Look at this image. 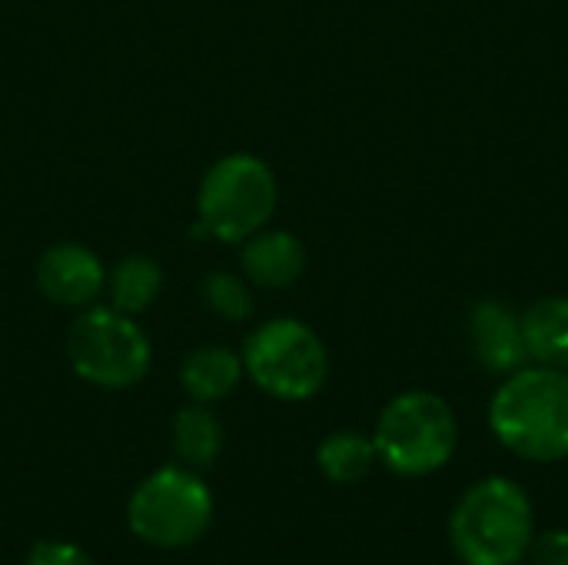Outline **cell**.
<instances>
[{
    "label": "cell",
    "instance_id": "obj_1",
    "mask_svg": "<svg viewBox=\"0 0 568 565\" xmlns=\"http://www.w3.org/2000/svg\"><path fill=\"white\" fill-rule=\"evenodd\" d=\"M489 426L509 453L529 463L568 460V370L509 373L489 403Z\"/></svg>",
    "mask_w": 568,
    "mask_h": 565
},
{
    "label": "cell",
    "instance_id": "obj_2",
    "mask_svg": "<svg viewBox=\"0 0 568 565\" xmlns=\"http://www.w3.org/2000/svg\"><path fill=\"white\" fill-rule=\"evenodd\" d=\"M532 536V503L506 476H489L466 490L449 516V543L463 565H519L529 556Z\"/></svg>",
    "mask_w": 568,
    "mask_h": 565
},
{
    "label": "cell",
    "instance_id": "obj_3",
    "mask_svg": "<svg viewBox=\"0 0 568 565\" xmlns=\"http://www.w3.org/2000/svg\"><path fill=\"white\" fill-rule=\"evenodd\" d=\"M373 443L386 470L406 480H423L439 473L456 456L459 420L443 396L429 390H409L386 403Z\"/></svg>",
    "mask_w": 568,
    "mask_h": 565
},
{
    "label": "cell",
    "instance_id": "obj_4",
    "mask_svg": "<svg viewBox=\"0 0 568 565\" xmlns=\"http://www.w3.org/2000/svg\"><path fill=\"white\" fill-rule=\"evenodd\" d=\"M280 203L273 170L253 153H230L216 160L196 193L200 223L223 243H243L260 233Z\"/></svg>",
    "mask_w": 568,
    "mask_h": 565
},
{
    "label": "cell",
    "instance_id": "obj_5",
    "mask_svg": "<svg viewBox=\"0 0 568 565\" xmlns=\"http://www.w3.org/2000/svg\"><path fill=\"white\" fill-rule=\"evenodd\" d=\"M126 523L146 546L186 549L213 523V493L193 470L163 466L133 490Z\"/></svg>",
    "mask_w": 568,
    "mask_h": 565
},
{
    "label": "cell",
    "instance_id": "obj_6",
    "mask_svg": "<svg viewBox=\"0 0 568 565\" xmlns=\"http://www.w3.org/2000/svg\"><path fill=\"white\" fill-rule=\"evenodd\" d=\"M243 373L270 396L303 403L329 380V353L300 320H270L243 346Z\"/></svg>",
    "mask_w": 568,
    "mask_h": 565
},
{
    "label": "cell",
    "instance_id": "obj_7",
    "mask_svg": "<svg viewBox=\"0 0 568 565\" xmlns=\"http://www.w3.org/2000/svg\"><path fill=\"white\" fill-rule=\"evenodd\" d=\"M67 360L73 373L100 390L136 386L150 373V340L133 316L106 306L80 313L67 333Z\"/></svg>",
    "mask_w": 568,
    "mask_h": 565
},
{
    "label": "cell",
    "instance_id": "obj_8",
    "mask_svg": "<svg viewBox=\"0 0 568 565\" xmlns=\"http://www.w3.org/2000/svg\"><path fill=\"white\" fill-rule=\"evenodd\" d=\"M37 286L57 306H90L103 286L106 270L100 256L80 243H57L37 260Z\"/></svg>",
    "mask_w": 568,
    "mask_h": 565
},
{
    "label": "cell",
    "instance_id": "obj_9",
    "mask_svg": "<svg viewBox=\"0 0 568 565\" xmlns=\"http://www.w3.org/2000/svg\"><path fill=\"white\" fill-rule=\"evenodd\" d=\"M469 336L476 360L489 373H516L529 360L526 340H523V316H516L499 300H479L469 313Z\"/></svg>",
    "mask_w": 568,
    "mask_h": 565
},
{
    "label": "cell",
    "instance_id": "obj_10",
    "mask_svg": "<svg viewBox=\"0 0 568 565\" xmlns=\"http://www.w3.org/2000/svg\"><path fill=\"white\" fill-rule=\"evenodd\" d=\"M243 276L263 290H286L293 286L306 270V250L300 236L286 230H260L250 240H243L240 250Z\"/></svg>",
    "mask_w": 568,
    "mask_h": 565
},
{
    "label": "cell",
    "instance_id": "obj_11",
    "mask_svg": "<svg viewBox=\"0 0 568 565\" xmlns=\"http://www.w3.org/2000/svg\"><path fill=\"white\" fill-rule=\"evenodd\" d=\"M243 380V356L226 346H200L180 366V386L193 403H220Z\"/></svg>",
    "mask_w": 568,
    "mask_h": 565
},
{
    "label": "cell",
    "instance_id": "obj_12",
    "mask_svg": "<svg viewBox=\"0 0 568 565\" xmlns=\"http://www.w3.org/2000/svg\"><path fill=\"white\" fill-rule=\"evenodd\" d=\"M523 340L539 366L568 370V296H542L523 313Z\"/></svg>",
    "mask_w": 568,
    "mask_h": 565
},
{
    "label": "cell",
    "instance_id": "obj_13",
    "mask_svg": "<svg viewBox=\"0 0 568 565\" xmlns=\"http://www.w3.org/2000/svg\"><path fill=\"white\" fill-rule=\"evenodd\" d=\"M223 423L206 410V403L183 406L173 420V453L186 470H206L223 453Z\"/></svg>",
    "mask_w": 568,
    "mask_h": 565
},
{
    "label": "cell",
    "instance_id": "obj_14",
    "mask_svg": "<svg viewBox=\"0 0 568 565\" xmlns=\"http://www.w3.org/2000/svg\"><path fill=\"white\" fill-rule=\"evenodd\" d=\"M376 443L373 436H363L356 430H339V433H329L320 450H316V466L320 473L329 480V483H339V486H353L359 480L369 476V470L376 466Z\"/></svg>",
    "mask_w": 568,
    "mask_h": 565
},
{
    "label": "cell",
    "instance_id": "obj_15",
    "mask_svg": "<svg viewBox=\"0 0 568 565\" xmlns=\"http://www.w3.org/2000/svg\"><path fill=\"white\" fill-rule=\"evenodd\" d=\"M163 286V270L150 256H126L110 273V306L136 316L143 313Z\"/></svg>",
    "mask_w": 568,
    "mask_h": 565
},
{
    "label": "cell",
    "instance_id": "obj_16",
    "mask_svg": "<svg viewBox=\"0 0 568 565\" xmlns=\"http://www.w3.org/2000/svg\"><path fill=\"white\" fill-rule=\"evenodd\" d=\"M203 300L213 313H220L230 323H243L253 316V293L233 273H210L203 280Z\"/></svg>",
    "mask_w": 568,
    "mask_h": 565
},
{
    "label": "cell",
    "instance_id": "obj_17",
    "mask_svg": "<svg viewBox=\"0 0 568 565\" xmlns=\"http://www.w3.org/2000/svg\"><path fill=\"white\" fill-rule=\"evenodd\" d=\"M27 565H97L87 549H80L77 543H60V539H43L30 549Z\"/></svg>",
    "mask_w": 568,
    "mask_h": 565
},
{
    "label": "cell",
    "instance_id": "obj_18",
    "mask_svg": "<svg viewBox=\"0 0 568 565\" xmlns=\"http://www.w3.org/2000/svg\"><path fill=\"white\" fill-rule=\"evenodd\" d=\"M532 565H568V529H546L529 543Z\"/></svg>",
    "mask_w": 568,
    "mask_h": 565
}]
</instances>
